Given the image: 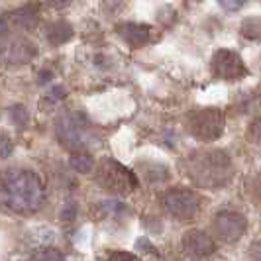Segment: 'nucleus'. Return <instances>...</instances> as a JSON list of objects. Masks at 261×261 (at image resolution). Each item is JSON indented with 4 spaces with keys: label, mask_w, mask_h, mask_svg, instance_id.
Instances as JSON below:
<instances>
[{
    "label": "nucleus",
    "mask_w": 261,
    "mask_h": 261,
    "mask_svg": "<svg viewBox=\"0 0 261 261\" xmlns=\"http://www.w3.org/2000/svg\"><path fill=\"white\" fill-rule=\"evenodd\" d=\"M249 259L261 261V242H255V244L249 248Z\"/></svg>",
    "instance_id": "obj_23"
},
{
    "label": "nucleus",
    "mask_w": 261,
    "mask_h": 261,
    "mask_svg": "<svg viewBox=\"0 0 261 261\" xmlns=\"http://www.w3.org/2000/svg\"><path fill=\"white\" fill-rule=\"evenodd\" d=\"M0 196L4 204L18 214H32L45 200L43 183L34 171L10 167L0 171Z\"/></svg>",
    "instance_id": "obj_1"
},
{
    "label": "nucleus",
    "mask_w": 261,
    "mask_h": 261,
    "mask_svg": "<svg viewBox=\"0 0 261 261\" xmlns=\"http://www.w3.org/2000/svg\"><path fill=\"white\" fill-rule=\"evenodd\" d=\"M49 4H51L53 8H63V6H67L71 0H47Z\"/></svg>",
    "instance_id": "obj_25"
},
{
    "label": "nucleus",
    "mask_w": 261,
    "mask_h": 261,
    "mask_svg": "<svg viewBox=\"0 0 261 261\" xmlns=\"http://www.w3.org/2000/svg\"><path fill=\"white\" fill-rule=\"evenodd\" d=\"M212 73L214 77L224 81H238L248 75V67L244 65L242 57L230 49H218L212 55Z\"/></svg>",
    "instance_id": "obj_7"
},
{
    "label": "nucleus",
    "mask_w": 261,
    "mask_h": 261,
    "mask_svg": "<svg viewBox=\"0 0 261 261\" xmlns=\"http://www.w3.org/2000/svg\"><path fill=\"white\" fill-rule=\"evenodd\" d=\"M92 165H94V161H92V157L87 155V153L71 157V167L75 171H79V173H89V171L92 169Z\"/></svg>",
    "instance_id": "obj_14"
},
{
    "label": "nucleus",
    "mask_w": 261,
    "mask_h": 261,
    "mask_svg": "<svg viewBox=\"0 0 261 261\" xmlns=\"http://www.w3.org/2000/svg\"><path fill=\"white\" fill-rule=\"evenodd\" d=\"M63 96H65V91H63L61 87H55V89H51V91L43 96V105L55 106L57 102H61V100H63Z\"/></svg>",
    "instance_id": "obj_17"
},
{
    "label": "nucleus",
    "mask_w": 261,
    "mask_h": 261,
    "mask_svg": "<svg viewBox=\"0 0 261 261\" xmlns=\"http://www.w3.org/2000/svg\"><path fill=\"white\" fill-rule=\"evenodd\" d=\"M12 151V142L8 140V136H0V157H6Z\"/></svg>",
    "instance_id": "obj_21"
},
{
    "label": "nucleus",
    "mask_w": 261,
    "mask_h": 261,
    "mask_svg": "<svg viewBox=\"0 0 261 261\" xmlns=\"http://www.w3.org/2000/svg\"><path fill=\"white\" fill-rule=\"evenodd\" d=\"M187 128L195 138L202 142L218 140L224 132V112L218 108L195 110L187 118Z\"/></svg>",
    "instance_id": "obj_4"
},
{
    "label": "nucleus",
    "mask_w": 261,
    "mask_h": 261,
    "mask_svg": "<svg viewBox=\"0 0 261 261\" xmlns=\"http://www.w3.org/2000/svg\"><path fill=\"white\" fill-rule=\"evenodd\" d=\"M212 230L218 240L222 242H238L248 230V220L234 210H222L214 216L212 220Z\"/></svg>",
    "instance_id": "obj_6"
},
{
    "label": "nucleus",
    "mask_w": 261,
    "mask_h": 261,
    "mask_svg": "<svg viewBox=\"0 0 261 261\" xmlns=\"http://www.w3.org/2000/svg\"><path fill=\"white\" fill-rule=\"evenodd\" d=\"M242 36L246 39H259L261 38V18H248L242 24Z\"/></svg>",
    "instance_id": "obj_13"
},
{
    "label": "nucleus",
    "mask_w": 261,
    "mask_h": 261,
    "mask_svg": "<svg viewBox=\"0 0 261 261\" xmlns=\"http://www.w3.org/2000/svg\"><path fill=\"white\" fill-rule=\"evenodd\" d=\"M36 20H38L36 10L28 6V8H22V10L14 12L12 18H10L8 22H12V24H16V26H20V28H32L36 24Z\"/></svg>",
    "instance_id": "obj_12"
},
{
    "label": "nucleus",
    "mask_w": 261,
    "mask_h": 261,
    "mask_svg": "<svg viewBox=\"0 0 261 261\" xmlns=\"http://www.w3.org/2000/svg\"><path fill=\"white\" fill-rule=\"evenodd\" d=\"M30 261H65V257L57 249H41L38 253H34Z\"/></svg>",
    "instance_id": "obj_15"
},
{
    "label": "nucleus",
    "mask_w": 261,
    "mask_h": 261,
    "mask_svg": "<svg viewBox=\"0 0 261 261\" xmlns=\"http://www.w3.org/2000/svg\"><path fill=\"white\" fill-rule=\"evenodd\" d=\"M181 246H183L185 253L191 255V257H195V259H204V257L212 255L214 249H216L214 240L208 234L200 232V230H189L183 236Z\"/></svg>",
    "instance_id": "obj_8"
},
{
    "label": "nucleus",
    "mask_w": 261,
    "mask_h": 261,
    "mask_svg": "<svg viewBox=\"0 0 261 261\" xmlns=\"http://www.w3.org/2000/svg\"><path fill=\"white\" fill-rule=\"evenodd\" d=\"M187 173L196 185L222 189L232 179V161L222 151L195 153L187 161Z\"/></svg>",
    "instance_id": "obj_2"
},
{
    "label": "nucleus",
    "mask_w": 261,
    "mask_h": 261,
    "mask_svg": "<svg viewBox=\"0 0 261 261\" xmlns=\"http://www.w3.org/2000/svg\"><path fill=\"white\" fill-rule=\"evenodd\" d=\"M257 96H259V100H261V87H259V92H257Z\"/></svg>",
    "instance_id": "obj_26"
},
{
    "label": "nucleus",
    "mask_w": 261,
    "mask_h": 261,
    "mask_svg": "<svg viewBox=\"0 0 261 261\" xmlns=\"http://www.w3.org/2000/svg\"><path fill=\"white\" fill-rule=\"evenodd\" d=\"M118 36L130 47H144L151 39V28L145 24H138V22H126L118 26Z\"/></svg>",
    "instance_id": "obj_10"
},
{
    "label": "nucleus",
    "mask_w": 261,
    "mask_h": 261,
    "mask_svg": "<svg viewBox=\"0 0 261 261\" xmlns=\"http://www.w3.org/2000/svg\"><path fill=\"white\" fill-rule=\"evenodd\" d=\"M218 2H220V6H222L224 10L234 12V10H240L248 0H218Z\"/></svg>",
    "instance_id": "obj_19"
},
{
    "label": "nucleus",
    "mask_w": 261,
    "mask_h": 261,
    "mask_svg": "<svg viewBox=\"0 0 261 261\" xmlns=\"http://www.w3.org/2000/svg\"><path fill=\"white\" fill-rule=\"evenodd\" d=\"M34 55H36V47H34V43L28 41V39H14L8 45H4L2 51H0L2 61H4V63H14V65H18V63H28Z\"/></svg>",
    "instance_id": "obj_9"
},
{
    "label": "nucleus",
    "mask_w": 261,
    "mask_h": 261,
    "mask_svg": "<svg viewBox=\"0 0 261 261\" xmlns=\"http://www.w3.org/2000/svg\"><path fill=\"white\" fill-rule=\"evenodd\" d=\"M108 261H140V257L130 251H112L108 255Z\"/></svg>",
    "instance_id": "obj_18"
},
{
    "label": "nucleus",
    "mask_w": 261,
    "mask_h": 261,
    "mask_svg": "<svg viewBox=\"0 0 261 261\" xmlns=\"http://www.w3.org/2000/svg\"><path fill=\"white\" fill-rule=\"evenodd\" d=\"M96 183L110 193L126 195L138 187V177L124 165H120L112 159H106L96 171Z\"/></svg>",
    "instance_id": "obj_3"
},
{
    "label": "nucleus",
    "mask_w": 261,
    "mask_h": 261,
    "mask_svg": "<svg viewBox=\"0 0 261 261\" xmlns=\"http://www.w3.org/2000/svg\"><path fill=\"white\" fill-rule=\"evenodd\" d=\"M12 116H14V120H16V124H18V126L26 124L28 114L24 112V108H22V106H16V108H12Z\"/></svg>",
    "instance_id": "obj_22"
},
{
    "label": "nucleus",
    "mask_w": 261,
    "mask_h": 261,
    "mask_svg": "<svg viewBox=\"0 0 261 261\" xmlns=\"http://www.w3.org/2000/svg\"><path fill=\"white\" fill-rule=\"evenodd\" d=\"M105 208L106 210H112L114 214H122V212L126 210V206H124L122 202H114V200H108V202L105 204Z\"/></svg>",
    "instance_id": "obj_24"
},
{
    "label": "nucleus",
    "mask_w": 261,
    "mask_h": 261,
    "mask_svg": "<svg viewBox=\"0 0 261 261\" xmlns=\"http://www.w3.org/2000/svg\"><path fill=\"white\" fill-rule=\"evenodd\" d=\"M71 36H73V28L69 26L67 22H53L51 26L47 28V39L55 45L69 41Z\"/></svg>",
    "instance_id": "obj_11"
},
{
    "label": "nucleus",
    "mask_w": 261,
    "mask_h": 261,
    "mask_svg": "<svg viewBox=\"0 0 261 261\" xmlns=\"http://www.w3.org/2000/svg\"><path fill=\"white\" fill-rule=\"evenodd\" d=\"M163 206L171 216L179 220H191L200 208V198L189 189H171L163 195Z\"/></svg>",
    "instance_id": "obj_5"
},
{
    "label": "nucleus",
    "mask_w": 261,
    "mask_h": 261,
    "mask_svg": "<svg viewBox=\"0 0 261 261\" xmlns=\"http://www.w3.org/2000/svg\"><path fill=\"white\" fill-rule=\"evenodd\" d=\"M248 193L255 204H261V173L253 175L248 181Z\"/></svg>",
    "instance_id": "obj_16"
},
{
    "label": "nucleus",
    "mask_w": 261,
    "mask_h": 261,
    "mask_svg": "<svg viewBox=\"0 0 261 261\" xmlns=\"http://www.w3.org/2000/svg\"><path fill=\"white\" fill-rule=\"evenodd\" d=\"M249 136L253 142L261 144V118H257L253 124H251V130H249Z\"/></svg>",
    "instance_id": "obj_20"
}]
</instances>
